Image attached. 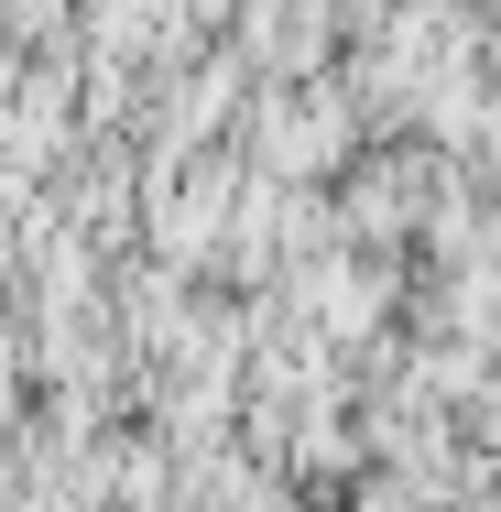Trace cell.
I'll return each instance as SVG.
<instances>
[{
    "mask_svg": "<svg viewBox=\"0 0 501 512\" xmlns=\"http://www.w3.org/2000/svg\"><path fill=\"white\" fill-rule=\"evenodd\" d=\"M338 175H349L338 240H371V251H403L414 218H425V197H436V153H349Z\"/></svg>",
    "mask_w": 501,
    "mask_h": 512,
    "instance_id": "1",
    "label": "cell"
}]
</instances>
